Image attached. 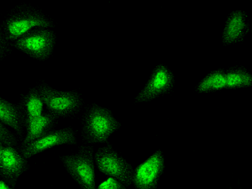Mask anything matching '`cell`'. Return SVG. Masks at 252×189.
<instances>
[{
    "label": "cell",
    "instance_id": "cell-1",
    "mask_svg": "<svg viewBox=\"0 0 252 189\" xmlns=\"http://www.w3.org/2000/svg\"><path fill=\"white\" fill-rule=\"evenodd\" d=\"M120 127L109 109L94 104L84 117L83 136L89 143H104Z\"/></svg>",
    "mask_w": 252,
    "mask_h": 189
},
{
    "label": "cell",
    "instance_id": "cell-2",
    "mask_svg": "<svg viewBox=\"0 0 252 189\" xmlns=\"http://www.w3.org/2000/svg\"><path fill=\"white\" fill-rule=\"evenodd\" d=\"M66 171L83 189H95L94 163L92 147H83L72 155L61 158Z\"/></svg>",
    "mask_w": 252,
    "mask_h": 189
},
{
    "label": "cell",
    "instance_id": "cell-3",
    "mask_svg": "<svg viewBox=\"0 0 252 189\" xmlns=\"http://www.w3.org/2000/svg\"><path fill=\"white\" fill-rule=\"evenodd\" d=\"M95 160L100 172L115 178L125 186H129L132 184L134 175L133 167L111 146L97 150L95 154Z\"/></svg>",
    "mask_w": 252,
    "mask_h": 189
},
{
    "label": "cell",
    "instance_id": "cell-4",
    "mask_svg": "<svg viewBox=\"0 0 252 189\" xmlns=\"http://www.w3.org/2000/svg\"><path fill=\"white\" fill-rule=\"evenodd\" d=\"M55 41L56 36L52 30L38 28L32 30L16 40L15 46L31 58L46 60L53 52Z\"/></svg>",
    "mask_w": 252,
    "mask_h": 189
},
{
    "label": "cell",
    "instance_id": "cell-5",
    "mask_svg": "<svg viewBox=\"0 0 252 189\" xmlns=\"http://www.w3.org/2000/svg\"><path fill=\"white\" fill-rule=\"evenodd\" d=\"M44 105L54 116H66L72 115L82 105V99L78 93L73 91H60L47 85L38 89Z\"/></svg>",
    "mask_w": 252,
    "mask_h": 189
},
{
    "label": "cell",
    "instance_id": "cell-6",
    "mask_svg": "<svg viewBox=\"0 0 252 189\" xmlns=\"http://www.w3.org/2000/svg\"><path fill=\"white\" fill-rule=\"evenodd\" d=\"M52 21L44 15L35 12H21L6 20L3 26L4 39L9 41H16L34 28L52 27Z\"/></svg>",
    "mask_w": 252,
    "mask_h": 189
},
{
    "label": "cell",
    "instance_id": "cell-7",
    "mask_svg": "<svg viewBox=\"0 0 252 189\" xmlns=\"http://www.w3.org/2000/svg\"><path fill=\"white\" fill-rule=\"evenodd\" d=\"M165 167L161 151H157L134 170L133 184L136 189H156Z\"/></svg>",
    "mask_w": 252,
    "mask_h": 189
},
{
    "label": "cell",
    "instance_id": "cell-8",
    "mask_svg": "<svg viewBox=\"0 0 252 189\" xmlns=\"http://www.w3.org/2000/svg\"><path fill=\"white\" fill-rule=\"evenodd\" d=\"M76 135L71 128L47 132L41 137L23 145L21 155L26 159H29L46 150L52 149L53 147L62 145H73L76 144Z\"/></svg>",
    "mask_w": 252,
    "mask_h": 189
},
{
    "label": "cell",
    "instance_id": "cell-9",
    "mask_svg": "<svg viewBox=\"0 0 252 189\" xmlns=\"http://www.w3.org/2000/svg\"><path fill=\"white\" fill-rule=\"evenodd\" d=\"M173 84L174 77L170 69L163 65L156 66L144 89L135 97V101L137 103H146L153 100L169 92Z\"/></svg>",
    "mask_w": 252,
    "mask_h": 189
},
{
    "label": "cell",
    "instance_id": "cell-10",
    "mask_svg": "<svg viewBox=\"0 0 252 189\" xmlns=\"http://www.w3.org/2000/svg\"><path fill=\"white\" fill-rule=\"evenodd\" d=\"M26 159L14 146H4L1 162L0 175L15 184L20 175L26 170Z\"/></svg>",
    "mask_w": 252,
    "mask_h": 189
},
{
    "label": "cell",
    "instance_id": "cell-11",
    "mask_svg": "<svg viewBox=\"0 0 252 189\" xmlns=\"http://www.w3.org/2000/svg\"><path fill=\"white\" fill-rule=\"evenodd\" d=\"M249 30L247 15L241 10L233 11L227 19L223 32V42L225 45L237 43L243 40Z\"/></svg>",
    "mask_w": 252,
    "mask_h": 189
},
{
    "label": "cell",
    "instance_id": "cell-12",
    "mask_svg": "<svg viewBox=\"0 0 252 189\" xmlns=\"http://www.w3.org/2000/svg\"><path fill=\"white\" fill-rule=\"evenodd\" d=\"M54 121L55 116L52 114H42L34 117L26 116V135L23 145L30 143L46 134Z\"/></svg>",
    "mask_w": 252,
    "mask_h": 189
},
{
    "label": "cell",
    "instance_id": "cell-13",
    "mask_svg": "<svg viewBox=\"0 0 252 189\" xmlns=\"http://www.w3.org/2000/svg\"><path fill=\"white\" fill-rule=\"evenodd\" d=\"M0 122L14 129L18 135L22 134V115L15 104L0 97Z\"/></svg>",
    "mask_w": 252,
    "mask_h": 189
},
{
    "label": "cell",
    "instance_id": "cell-14",
    "mask_svg": "<svg viewBox=\"0 0 252 189\" xmlns=\"http://www.w3.org/2000/svg\"><path fill=\"white\" fill-rule=\"evenodd\" d=\"M226 89H241L252 85V76L243 67H231L225 72Z\"/></svg>",
    "mask_w": 252,
    "mask_h": 189
},
{
    "label": "cell",
    "instance_id": "cell-15",
    "mask_svg": "<svg viewBox=\"0 0 252 189\" xmlns=\"http://www.w3.org/2000/svg\"><path fill=\"white\" fill-rule=\"evenodd\" d=\"M223 89H226V79L225 71L223 69H219L209 73L198 86L199 93L213 92Z\"/></svg>",
    "mask_w": 252,
    "mask_h": 189
},
{
    "label": "cell",
    "instance_id": "cell-16",
    "mask_svg": "<svg viewBox=\"0 0 252 189\" xmlns=\"http://www.w3.org/2000/svg\"><path fill=\"white\" fill-rule=\"evenodd\" d=\"M24 108L26 116H39L43 114L44 103L38 90H32L28 93L24 99Z\"/></svg>",
    "mask_w": 252,
    "mask_h": 189
},
{
    "label": "cell",
    "instance_id": "cell-17",
    "mask_svg": "<svg viewBox=\"0 0 252 189\" xmlns=\"http://www.w3.org/2000/svg\"><path fill=\"white\" fill-rule=\"evenodd\" d=\"M0 141L5 146H15L16 139L3 124L0 122Z\"/></svg>",
    "mask_w": 252,
    "mask_h": 189
},
{
    "label": "cell",
    "instance_id": "cell-18",
    "mask_svg": "<svg viewBox=\"0 0 252 189\" xmlns=\"http://www.w3.org/2000/svg\"><path fill=\"white\" fill-rule=\"evenodd\" d=\"M97 189H126V188L115 178H109L103 182Z\"/></svg>",
    "mask_w": 252,
    "mask_h": 189
},
{
    "label": "cell",
    "instance_id": "cell-19",
    "mask_svg": "<svg viewBox=\"0 0 252 189\" xmlns=\"http://www.w3.org/2000/svg\"><path fill=\"white\" fill-rule=\"evenodd\" d=\"M4 52H5V43H4L3 36L0 34V58L3 56Z\"/></svg>",
    "mask_w": 252,
    "mask_h": 189
},
{
    "label": "cell",
    "instance_id": "cell-20",
    "mask_svg": "<svg viewBox=\"0 0 252 189\" xmlns=\"http://www.w3.org/2000/svg\"><path fill=\"white\" fill-rule=\"evenodd\" d=\"M0 189H14L4 181L0 180Z\"/></svg>",
    "mask_w": 252,
    "mask_h": 189
},
{
    "label": "cell",
    "instance_id": "cell-21",
    "mask_svg": "<svg viewBox=\"0 0 252 189\" xmlns=\"http://www.w3.org/2000/svg\"><path fill=\"white\" fill-rule=\"evenodd\" d=\"M3 148H4V146H3V144L0 141V162H1V158H2V154H3Z\"/></svg>",
    "mask_w": 252,
    "mask_h": 189
}]
</instances>
